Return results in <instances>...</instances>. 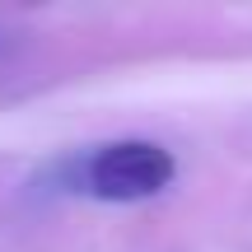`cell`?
Masks as SVG:
<instances>
[{
  "label": "cell",
  "mask_w": 252,
  "mask_h": 252,
  "mask_svg": "<svg viewBox=\"0 0 252 252\" xmlns=\"http://www.w3.org/2000/svg\"><path fill=\"white\" fill-rule=\"evenodd\" d=\"M178 159L159 140H112L84 163V191L98 201H150L173 187Z\"/></svg>",
  "instance_id": "6da1fadb"
}]
</instances>
